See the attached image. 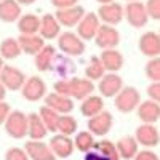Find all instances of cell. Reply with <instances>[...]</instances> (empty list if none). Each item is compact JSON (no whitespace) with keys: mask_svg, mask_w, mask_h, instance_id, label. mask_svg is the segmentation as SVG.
Returning <instances> with one entry per match:
<instances>
[{"mask_svg":"<svg viewBox=\"0 0 160 160\" xmlns=\"http://www.w3.org/2000/svg\"><path fill=\"white\" fill-rule=\"evenodd\" d=\"M95 82L88 80L87 77L82 78V77H69V78H58L55 83H53V90L55 93H59V95H64V96H69L72 98L74 101H82L85 99L87 96L93 95L95 91Z\"/></svg>","mask_w":160,"mask_h":160,"instance_id":"1","label":"cell"},{"mask_svg":"<svg viewBox=\"0 0 160 160\" xmlns=\"http://www.w3.org/2000/svg\"><path fill=\"white\" fill-rule=\"evenodd\" d=\"M141 102V93L135 87H125L114 96V106L118 112L122 114H131Z\"/></svg>","mask_w":160,"mask_h":160,"instance_id":"2","label":"cell"},{"mask_svg":"<svg viewBox=\"0 0 160 160\" xmlns=\"http://www.w3.org/2000/svg\"><path fill=\"white\" fill-rule=\"evenodd\" d=\"M56 40H58L59 51L69 58H78L85 53V48H87L85 42L75 32H71V31L61 32Z\"/></svg>","mask_w":160,"mask_h":160,"instance_id":"3","label":"cell"},{"mask_svg":"<svg viewBox=\"0 0 160 160\" xmlns=\"http://www.w3.org/2000/svg\"><path fill=\"white\" fill-rule=\"evenodd\" d=\"M5 131L13 139H22L28 136V114L22 111H11L5 120Z\"/></svg>","mask_w":160,"mask_h":160,"instance_id":"4","label":"cell"},{"mask_svg":"<svg viewBox=\"0 0 160 160\" xmlns=\"http://www.w3.org/2000/svg\"><path fill=\"white\" fill-rule=\"evenodd\" d=\"M21 96L29 101V102H35V101H40L43 99L45 95H47V83L42 77L38 75H31L26 78L24 85L21 87Z\"/></svg>","mask_w":160,"mask_h":160,"instance_id":"5","label":"cell"},{"mask_svg":"<svg viewBox=\"0 0 160 160\" xmlns=\"http://www.w3.org/2000/svg\"><path fill=\"white\" fill-rule=\"evenodd\" d=\"M123 18L135 29H141L149 22V16L146 13V7L141 0L138 2H128L123 7Z\"/></svg>","mask_w":160,"mask_h":160,"instance_id":"6","label":"cell"},{"mask_svg":"<svg viewBox=\"0 0 160 160\" xmlns=\"http://www.w3.org/2000/svg\"><path fill=\"white\" fill-rule=\"evenodd\" d=\"M26 78H28L26 74L18 68H15V66L5 64L2 72H0V83L5 87L7 91H19L26 82Z\"/></svg>","mask_w":160,"mask_h":160,"instance_id":"7","label":"cell"},{"mask_svg":"<svg viewBox=\"0 0 160 160\" xmlns=\"http://www.w3.org/2000/svg\"><path fill=\"white\" fill-rule=\"evenodd\" d=\"M112 125H114V117L109 111H101L99 114L90 117L87 122L88 131L93 136H106L112 130Z\"/></svg>","mask_w":160,"mask_h":160,"instance_id":"8","label":"cell"},{"mask_svg":"<svg viewBox=\"0 0 160 160\" xmlns=\"http://www.w3.org/2000/svg\"><path fill=\"white\" fill-rule=\"evenodd\" d=\"M98 82V91L101 98H114L123 88V78L117 72H106Z\"/></svg>","mask_w":160,"mask_h":160,"instance_id":"9","label":"cell"},{"mask_svg":"<svg viewBox=\"0 0 160 160\" xmlns=\"http://www.w3.org/2000/svg\"><path fill=\"white\" fill-rule=\"evenodd\" d=\"M95 43L101 50H109V48H117L120 43V32L114 26L101 24L98 28V32L95 35Z\"/></svg>","mask_w":160,"mask_h":160,"instance_id":"10","label":"cell"},{"mask_svg":"<svg viewBox=\"0 0 160 160\" xmlns=\"http://www.w3.org/2000/svg\"><path fill=\"white\" fill-rule=\"evenodd\" d=\"M101 26V21L98 18V15L95 11H88L85 13V16L80 19V22L75 26L77 28V35L83 40V42H88V40H93L98 32V28Z\"/></svg>","mask_w":160,"mask_h":160,"instance_id":"11","label":"cell"},{"mask_svg":"<svg viewBox=\"0 0 160 160\" xmlns=\"http://www.w3.org/2000/svg\"><path fill=\"white\" fill-rule=\"evenodd\" d=\"M135 139L138 146H142L146 149L157 148L160 142V135L155 125L152 123H141L135 131Z\"/></svg>","mask_w":160,"mask_h":160,"instance_id":"12","label":"cell"},{"mask_svg":"<svg viewBox=\"0 0 160 160\" xmlns=\"http://www.w3.org/2000/svg\"><path fill=\"white\" fill-rule=\"evenodd\" d=\"M85 13L87 11H85V8L82 5H74V7H69V8L56 10L55 18L59 22V26L68 28V29H72L80 22V19L85 16Z\"/></svg>","mask_w":160,"mask_h":160,"instance_id":"13","label":"cell"},{"mask_svg":"<svg viewBox=\"0 0 160 160\" xmlns=\"http://www.w3.org/2000/svg\"><path fill=\"white\" fill-rule=\"evenodd\" d=\"M96 15H98L101 24H108V26H114L115 28L117 24L123 21V5L117 3V2L101 5L96 11Z\"/></svg>","mask_w":160,"mask_h":160,"instance_id":"14","label":"cell"},{"mask_svg":"<svg viewBox=\"0 0 160 160\" xmlns=\"http://www.w3.org/2000/svg\"><path fill=\"white\" fill-rule=\"evenodd\" d=\"M48 146L56 158H68L74 154V149H75L72 136H66V135H61V133H53Z\"/></svg>","mask_w":160,"mask_h":160,"instance_id":"15","label":"cell"},{"mask_svg":"<svg viewBox=\"0 0 160 160\" xmlns=\"http://www.w3.org/2000/svg\"><path fill=\"white\" fill-rule=\"evenodd\" d=\"M24 151L31 160H56L48 142H45L43 139H40V141L29 139L24 144Z\"/></svg>","mask_w":160,"mask_h":160,"instance_id":"16","label":"cell"},{"mask_svg":"<svg viewBox=\"0 0 160 160\" xmlns=\"http://www.w3.org/2000/svg\"><path fill=\"white\" fill-rule=\"evenodd\" d=\"M138 48L144 56L157 58L160 55V35L155 31H148L139 37Z\"/></svg>","mask_w":160,"mask_h":160,"instance_id":"17","label":"cell"},{"mask_svg":"<svg viewBox=\"0 0 160 160\" xmlns=\"http://www.w3.org/2000/svg\"><path fill=\"white\" fill-rule=\"evenodd\" d=\"M43 101H45V106L56 111L58 114H71L74 111V99L69 96L59 95V93H55V91L47 93Z\"/></svg>","mask_w":160,"mask_h":160,"instance_id":"18","label":"cell"},{"mask_svg":"<svg viewBox=\"0 0 160 160\" xmlns=\"http://www.w3.org/2000/svg\"><path fill=\"white\" fill-rule=\"evenodd\" d=\"M99 61H101L106 72H118L120 69L123 68V64H125L123 55L117 48L102 50L101 55H99Z\"/></svg>","mask_w":160,"mask_h":160,"instance_id":"19","label":"cell"},{"mask_svg":"<svg viewBox=\"0 0 160 160\" xmlns=\"http://www.w3.org/2000/svg\"><path fill=\"white\" fill-rule=\"evenodd\" d=\"M136 112H138V118L142 123L155 125L160 118V104L157 101H152V99L141 101L139 106L136 108Z\"/></svg>","mask_w":160,"mask_h":160,"instance_id":"20","label":"cell"},{"mask_svg":"<svg viewBox=\"0 0 160 160\" xmlns=\"http://www.w3.org/2000/svg\"><path fill=\"white\" fill-rule=\"evenodd\" d=\"M61 34V26L56 21L55 15L47 13L40 18V26H38V35L43 40H55Z\"/></svg>","mask_w":160,"mask_h":160,"instance_id":"21","label":"cell"},{"mask_svg":"<svg viewBox=\"0 0 160 160\" xmlns=\"http://www.w3.org/2000/svg\"><path fill=\"white\" fill-rule=\"evenodd\" d=\"M55 56H56V48L53 45H47L40 50L37 55L34 56V64L38 72H48L51 71V66H53V61H55Z\"/></svg>","mask_w":160,"mask_h":160,"instance_id":"22","label":"cell"},{"mask_svg":"<svg viewBox=\"0 0 160 160\" xmlns=\"http://www.w3.org/2000/svg\"><path fill=\"white\" fill-rule=\"evenodd\" d=\"M18 42H19V47H21V53H24V55H31V56H35L37 53L45 47V40L38 34H34V35H22V34H19Z\"/></svg>","mask_w":160,"mask_h":160,"instance_id":"23","label":"cell"},{"mask_svg":"<svg viewBox=\"0 0 160 160\" xmlns=\"http://www.w3.org/2000/svg\"><path fill=\"white\" fill-rule=\"evenodd\" d=\"M51 71H55V74H58L59 78H69V77H72L75 74L77 66L69 56L56 55L55 61H53V66H51Z\"/></svg>","mask_w":160,"mask_h":160,"instance_id":"24","label":"cell"},{"mask_svg":"<svg viewBox=\"0 0 160 160\" xmlns=\"http://www.w3.org/2000/svg\"><path fill=\"white\" fill-rule=\"evenodd\" d=\"M101 111H104V99L99 95H90L80 101V114L87 118L99 114Z\"/></svg>","mask_w":160,"mask_h":160,"instance_id":"25","label":"cell"},{"mask_svg":"<svg viewBox=\"0 0 160 160\" xmlns=\"http://www.w3.org/2000/svg\"><path fill=\"white\" fill-rule=\"evenodd\" d=\"M21 16V5L16 0H0V21L16 22Z\"/></svg>","mask_w":160,"mask_h":160,"instance_id":"26","label":"cell"},{"mask_svg":"<svg viewBox=\"0 0 160 160\" xmlns=\"http://www.w3.org/2000/svg\"><path fill=\"white\" fill-rule=\"evenodd\" d=\"M115 148L118 152L120 160H131L135 157V154L138 152V142L135 139V136H122L117 142H115Z\"/></svg>","mask_w":160,"mask_h":160,"instance_id":"27","label":"cell"},{"mask_svg":"<svg viewBox=\"0 0 160 160\" xmlns=\"http://www.w3.org/2000/svg\"><path fill=\"white\" fill-rule=\"evenodd\" d=\"M47 135H48V130L45 128L40 115L35 114V112L28 114V136L31 139L40 141V139H43Z\"/></svg>","mask_w":160,"mask_h":160,"instance_id":"28","label":"cell"},{"mask_svg":"<svg viewBox=\"0 0 160 160\" xmlns=\"http://www.w3.org/2000/svg\"><path fill=\"white\" fill-rule=\"evenodd\" d=\"M18 22V31L22 35H34L38 34V26H40V16L34 15V13H28V15H21Z\"/></svg>","mask_w":160,"mask_h":160,"instance_id":"29","label":"cell"},{"mask_svg":"<svg viewBox=\"0 0 160 160\" xmlns=\"http://www.w3.org/2000/svg\"><path fill=\"white\" fill-rule=\"evenodd\" d=\"M77 131H78L77 118L71 114H61L58 120L56 133H61V135H66V136H74Z\"/></svg>","mask_w":160,"mask_h":160,"instance_id":"30","label":"cell"},{"mask_svg":"<svg viewBox=\"0 0 160 160\" xmlns=\"http://www.w3.org/2000/svg\"><path fill=\"white\" fill-rule=\"evenodd\" d=\"M19 55H21V47H19L18 38L8 37V38L2 40V43H0V56H2L3 61L16 59Z\"/></svg>","mask_w":160,"mask_h":160,"instance_id":"31","label":"cell"},{"mask_svg":"<svg viewBox=\"0 0 160 160\" xmlns=\"http://www.w3.org/2000/svg\"><path fill=\"white\" fill-rule=\"evenodd\" d=\"M95 142H96V141H95V136H93L88 130H85V131H77L75 136H74V148H75L77 151H80V152H83V154L93 151V148H95Z\"/></svg>","mask_w":160,"mask_h":160,"instance_id":"32","label":"cell"},{"mask_svg":"<svg viewBox=\"0 0 160 160\" xmlns=\"http://www.w3.org/2000/svg\"><path fill=\"white\" fill-rule=\"evenodd\" d=\"M37 114L40 115V118H42V122H43L45 128L48 130V133H56L58 120H59L61 114H58L56 111H53L51 108H48V106H42Z\"/></svg>","mask_w":160,"mask_h":160,"instance_id":"33","label":"cell"},{"mask_svg":"<svg viewBox=\"0 0 160 160\" xmlns=\"http://www.w3.org/2000/svg\"><path fill=\"white\" fill-rule=\"evenodd\" d=\"M95 149L104 160H120L115 142H112L111 139H101L99 142H95Z\"/></svg>","mask_w":160,"mask_h":160,"instance_id":"34","label":"cell"},{"mask_svg":"<svg viewBox=\"0 0 160 160\" xmlns=\"http://www.w3.org/2000/svg\"><path fill=\"white\" fill-rule=\"evenodd\" d=\"M104 74H106V71L99 61V56H91L85 68V77L88 80H91V82H95V80H99Z\"/></svg>","mask_w":160,"mask_h":160,"instance_id":"35","label":"cell"},{"mask_svg":"<svg viewBox=\"0 0 160 160\" xmlns=\"http://www.w3.org/2000/svg\"><path fill=\"white\" fill-rule=\"evenodd\" d=\"M144 74L151 82H158L160 80V59L157 58H149V61L146 62Z\"/></svg>","mask_w":160,"mask_h":160,"instance_id":"36","label":"cell"},{"mask_svg":"<svg viewBox=\"0 0 160 160\" xmlns=\"http://www.w3.org/2000/svg\"><path fill=\"white\" fill-rule=\"evenodd\" d=\"M146 7V13H148L149 19L158 21L160 19V0H148L144 3Z\"/></svg>","mask_w":160,"mask_h":160,"instance_id":"37","label":"cell"},{"mask_svg":"<svg viewBox=\"0 0 160 160\" xmlns=\"http://www.w3.org/2000/svg\"><path fill=\"white\" fill-rule=\"evenodd\" d=\"M5 160H31L26 154L24 148H10L7 152H5Z\"/></svg>","mask_w":160,"mask_h":160,"instance_id":"38","label":"cell"},{"mask_svg":"<svg viewBox=\"0 0 160 160\" xmlns=\"http://www.w3.org/2000/svg\"><path fill=\"white\" fill-rule=\"evenodd\" d=\"M146 93H148V99L152 101H160V83L158 82H151L149 87L146 88Z\"/></svg>","mask_w":160,"mask_h":160,"instance_id":"39","label":"cell"},{"mask_svg":"<svg viewBox=\"0 0 160 160\" xmlns=\"http://www.w3.org/2000/svg\"><path fill=\"white\" fill-rule=\"evenodd\" d=\"M131 160H158V155L152 149H142V151H138Z\"/></svg>","mask_w":160,"mask_h":160,"instance_id":"40","label":"cell"},{"mask_svg":"<svg viewBox=\"0 0 160 160\" xmlns=\"http://www.w3.org/2000/svg\"><path fill=\"white\" fill-rule=\"evenodd\" d=\"M50 3L56 10H61V8H69V7L78 5V0H50Z\"/></svg>","mask_w":160,"mask_h":160,"instance_id":"41","label":"cell"},{"mask_svg":"<svg viewBox=\"0 0 160 160\" xmlns=\"http://www.w3.org/2000/svg\"><path fill=\"white\" fill-rule=\"evenodd\" d=\"M10 112H11V106L8 102H5V101L0 102V125L5 123V120H7Z\"/></svg>","mask_w":160,"mask_h":160,"instance_id":"42","label":"cell"},{"mask_svg":"<svg viewBox=\"0 0 160 160\" xmlns=\"http://www.w3.org/2000/svg\"><path fill=\"white\" fill-rule=\"evenodd\" d=\"M16 2H18L21 7H22V5H24V7H28V5H32V3H35L37 0H16Z\"/></svg>","mask_w":160,"mask_h":160,"instance_id":"43","label":"cell"},{"mask_svg":"<svg viewBox=\"0 0 160 160\" xmlns=\"http://www.w3.org/2000/svg\"><path fill=\"white\" fill-rule=\"evenodd\" d=\"M5 96H7V90H5V87L2 83H0V102L5 101Z\"/></svg>","mask_w":160,"mask_h":160,"instance_id":"44","label":"cell"},{"mask_svg":"<svg viewBox=\"0 0 160 160\" xmlns=\"http://www.w3.org/2000/svg\"><path fill=\"white\" fill-rule=\"evenodd\" d=\"M98 3H101V5H106V3H112V2H115V0H96Z\"/></svg>","mask_w":160,"mask_h":160,"instance_id":"45","label":"cell"},{"mask_svg":"<svg viewBox=\"0 0 160 160\" xmlns=\"http://www.w3.org/2000/svg\"><path fill=\"white\" fill-rule=\"evenodd\" d=\"M3 66H5V61L2 59V56H0V72H2V69H3Z\"/></svg>","mask_w":160,"mask_h":160,"instance_id":"46","label":"cell"},{"mask_svg":"<svg viewBox=\"0 0 160 160\" xmlns=\"http://www.w3.org/2000/svg\"><path fill=\"white\" fill-rule=\"evenodd\" d=\"M125 2L128 3V2H138V0H125Z\"/></svg>","mask_w":160,"mask_h":160,"instance_id":"47","label":"cell"}]
</instances>
